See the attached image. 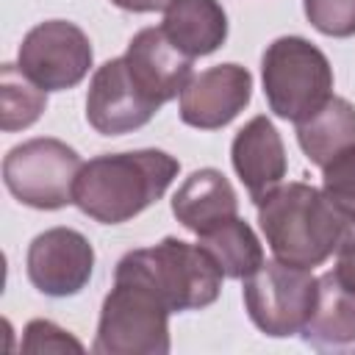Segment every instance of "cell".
I'll return each mask as SVG.
<instances>
[{"mask_svg":"<svg viewBox=\"0 0 355 355\" xmlns=\"http://www.w3.org/2000/svg\"><path fill=\"white\" fill-rule=\"evenodd\" d=\"M322 189L344 202H355V144L322 166Z\"/></svg>","mask_w":355,"mask_h":355,"instance_id":"obj_22","label":"cell"},{"mask_svg":"<svg viewBox=\"0 0 355 355\" xmlns=\"http://www.w3.org/2000/svg\"><path fill=\"white\" fill-rule=\"evenodd\" d=\"M316 283L319 277H313L311 269L277 258L263 261L244 277V308L252 324L272 338L302 333L316 302Z\"/></svg>","mask_w":355,"mask_h":355,"instance_id":"obj_7","label":"cell"},{"mask_svg":"<svg viewBox=\"0 0 355 355\" xmlns=\"http://www.w3.org/2000/svg\"><path fill=\"white\" fill-rule=\"evenodd\" d=\"M128 69L136 78V83L158 103H169L178 97L186 83L191 80V55L178 50L164 28H141L125 53Z\"/></svg>","mask_w":355,"mask_h":355,"instance_id":"obj_12","label":"cell"},{"mask_svg":"<svg viewBox=\"0 0 355 355\" xmlns=\"http://www.w3.org/2000/svg\"><path fill=\"white\" fill-rule=\"evenodd\" d=\"M252 97V75L241 64H216L191 75L180 92V119L189 128L219 130L233 122Z\"/></svg>","mask_w":355,"mask_h":355,"instance_id":"obj_11","label":"cell"},{"mask_svg":"<svg viewBox=\"0 0 355 355\" xmlns=\"http://www.w3.org/2000/svg\"><path fill=\"white\" fill-rule=\"evenodd\" d=\"M114 275L141 280L172 313L200 311L216 302L225 277L200 244H189L175 236H166L153 247L125 252Z\"/></svg>","mask_w":355,"mask_h":355,"instance_id":"obj_3","label":"cell"},{"mask_svg":"<svg viewBox=\"0 0 355 355\" xmlns=\"http://www.w3.org/2000/svg\"><path fill=\"white\" fill-rule=\"evenodd\" d=\"M172 214L175 219L191 230V233H205L211 227H216L219 222L230 219L239 214V197L236 189L230 186V180L214 169H194L175 191L172 197Z\"/></svg>","mask_w":355,"mask_h":355,"instance_id":"obj_14","label":"cell"},{"mask_svg":"<svg viewBox=\"0 0 355 355\" xmlns=\"http://www.w3.org/2000/svg\"><path fill=\"white\" fill-rule=\"evenodd\" d=\"M230 161L252 202H261L269 191H275L283 183L288 169L286 147L269 116H252L233 136Z\"/></svg>","mask_w":355,"mask_h":355,"instance_id":"obj_13","label":"cell"},{"mask_svg":"<svg viewBox=\"0 0 355 355\" xmlns=\"http://www.w3.org/2000/svg\"><path fill=\"white\" fill-rule=\"evenodd\" d=\"M80 166V155L67 141L39 136L6 153L3 183L22 205L36 211H58L75 202V180Z\"/></svg>","mask_w":355,"mask_h":355,"instance_id":"obj_6","label":"cell"},{"mask_svg":"<svg viewBox=\"0 0 355 355\" xmlns=\"http://www.w3.org/2000/svg\"><path fill=\"white\" fill-rule=\"evenodd\" d=\"M197 244L214 258L219 272L233 280H244L263 263V247L255 230L239 216H230L216 227L200 233Z\"/></svg>","mask_w":355,"mask_h":355,"instance_id":"obj_18","label":"cell"},{"mask_svg":"<svg viewBox=\"0 0 355 355\" xmlns=\"http://www.w3.org/2000/svg\"><path fill=\"white\" fill-rule=\"evenodd\" d=\"M258 205V225L277 261L313 269L324 263L355 225V202L294 180L280 183Z\"/></svg>","mask_w":355,"mask_h":355,"instance_id":"obj_1","label":"cell"},{"mask_svg":"<svg viewBox=\"0 0 355 355\" xmlns=\"http://www.w3.org/2000/svg\"><path fill=\"white\" fill-rule=\"evenodd\" d=\"M308 22L333 39L355 36V0H302Z\"/></svg>","mask_w":355,"mask_h":355,"instance_id":"obj_20","label":"cell"},{"mask_svg":"<svg viewBox=\"0 0 355 355\" xmlns=\"http://www.w3.org/2000/svg\"><path fill=\"white\" fill-rule=\"evenodd\" d=\"M94 61L89 36L67 19H47L31 28L19 44V69L44 92L78 86Z\"/></svg>","mask_w":355,"mask_h":355,"instance_id":"obj_8","label":"cell"},{"mask_svg":"<svg viewBox=\"0 0 355 355\" xmlns=\"http://www.w3.org/2000/svg\"><path fill=\"white\" fill-rule=\"evenodd\" d=\"M169 308L141 280L114 275V288L103 300L92 352L97 355H166Z\"/></svg>","mask_w":355,"mask_h":355,"instance_id":"obj_5","label":"cell"},{"mask_svg":"<svg viewBox=\"0 0 355 355\" xmlns=\"http://www.w3.org/2000/svg\"><path fill=\"white\" fill-rule=\"evenodd\" d=\"M164 33L191 58L211 55L227 39V14L219 0H172L164 8Z\"/></svg>","mask_w":355,"mask_h":355,"instance_id":"obj_15","label":"cell"},{"mask_svg":"<svg viewBox=\"0 0 355 355\" xmlns=\"http://www.w3.org/2000/svg\"><path fill=\"white\" fill-rule=\"evenodd\" d=\"M47 108V92L36 86L19 64L0 67V128L6 133L31 128Z\"/></svg>","mask_w":355,"mask_h":355,"instance_id":"obj_19","label":"cell"},{"mask_svg":"<svg viewBox=\"0 0 355 355\" xmlns=\"http://www.w3.org/2000/svg\"><path fill=\"white\" fill-rule=\"evenodd\" d=\"M302 338L313 347L355 344V291L347 288L333 269H327L316 283V302L302 327Z\"/></svg>","mask_w":355,"mask_h":355,"instance_id":"obj_16","label":"cell"},{"mask_svg":"<svg viewBox=\"0 0 355 355\" xmlns=\"http://www.w3.org/2000/svg\"><path fill=\"white\" fill-rule=\"evenodd\" d=\"M261 80L272 114L294 125L333 97V67L327 55L302 36H280L266 44Z\"/></svg>","mask_w":355,"mask_h":355,"instance_id":"obj_4","label":"cell"},{"mask_svg":"<svg viewBox=\"0 0 355 355\" xmlns=\"http://www.w3.org/2000/svg\"><path fill=\"white\" fill-rule=\"evenodd\" d=\"M297 141L311 164L324 166L341 150L355 144V105L333 94L316 114L297 122Z\"/></svg>","mask_w":355,"mask_h":355,"instance_id":"obj_17","label":"cell"},{"mask_svg":"<svg viewBox=\"0 0 355 355\" xmlns=\"http://www.w3.org/2000/svg\"><path fill=\"white\" fill-rule=\"evenodd\" d=\"M22 349L25 352H83V344L78 338H72L67 330H61L58 324L47 322V319H33L25 324V336H22Z\"/></svg>","mask_w":355,"mask_h":355,"instance_id":"obj_21","label":"cell"},{"mask_svg":"<svg viewBox=\"0 0 355 355\" xmlns=\"http://www.w3.org/2000/svg\"><path fill=\"white\" fill-rule=\"evenodd\" d=\"M28 280L47 297H75L94 272V247L80 230L50 227L39 233L25 258Z\"/></svg>","mask_w":355,"mask_h":355,"instance_id":"obj_10","label":"cell"},{"mask_svg":"<svg viewBox=\"0 0 355 355\" xmlns=\"http://www.w3.org/2000/svg\"><path fill=\"white\" fill-rule=\"evenodd\" d=\"M116 8L122 11H133V14H150V11H164L172 0H111Z\"/></svg>","mask_w":355,"mask_h":355,"instance_id":"obj_24","label":"cell"},{"mask_svg":"<svg viewBox=\"0 0 355 355\" xmlns=\"http://www.w3.org/2000/svg\"><path fill=\"white\" fill-rule=\"evenodd\" d=\"M333 275L355 291V225L352 230L347 233V239L341 241V247L336 250V266H333Z\"/></svg>","mask_w":355,"mask_h":355,"instance_id":"obj_23","label":"cell"},{"mask_svg":"<svg viewBox=\"0 0 355 355\" xmlns=\"http://www.w3.org/2000/svg\"><path fill=\"white\" fill-rule=\"evenodd\" d=\"M180 172V161L164 150L105 153L80 166L75 205L100 225H122L158 202Z\"/></svg>","mask_w":355,"mask_h":355,"instance_id":"obj_2","label":"cell"},{"mask_svg":"<svg viewBox=\"0 0 355 355\" xmlns=\"http://www.w3.org/2000/svg\"><path fill=\"white\" fill-rule=\"evenodd\" d=\"M158 103L136 83L125 55L105 61L94 69L86 94V119L103 136H122L144 128L155 114Z\"/></svg>","mask_w":355,"mask_h":355,"instance_id":"obj_9","label":"cell"}]
</instances>
